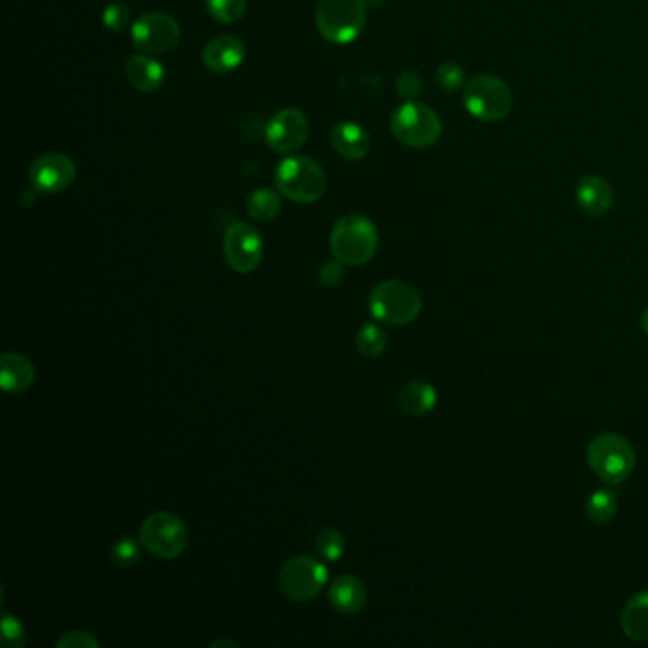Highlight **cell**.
Segmentation results:
<instances>
[{
	"instance_id": "cell-1",
	"label": "cell",
	"mask_w": 648,
	"mask_h": 648,
	"mask_svg": "<svg viewBox=\"0 0 648 648\" xmlns=\"http://www.w3.org/2000/svg\"><path fill=\"white\" fill-rule=\"evenodd\" d=\"M329 248L346 267H362L377 253L379 232L365 215L348 213L333 225Z\"/></svg>"
},
{
	"instance_id": "cell-2",
	"label": "cell",
	"mask_w": 648,
	"mask_h": 648,
	"mask_svg": "<svg viewBox=\"0 0 648 648\" xmlns=\"http://www.w3.org/2000/svg\"><path fill=\"white\" fill-rule=\"evenodd\" d=\"M276 189L297 204H314L325 194L327 177L322 166L308 156H289L274 173Z\"/></svg>"
},
{
	"instance_id": "cell-3",
	"label": "cell",
	"mask_w": 648,
	"mask_h": 648,
	"mask_svg": "<svg viewBox=\"0 0 648 648\" xmlns=\"http://www.w3.org/2000/svg\"><path fill=\"white\" fill-rule=\"evenodd\" d=\"M591 472L609 485H620L635 470V449L631 441L612 432H603L591 439L586 451Z\"/></svg>"
},
{
	"instance_id": "cell-4",
	"label": "cell",
	"mask_w": 648,
	"mask_h": 648,
	"mask_svg": "<svg viewBox=\"0 0 648 648\" xmlns=\"http://www.w3.org/2000/svg\"><path fill=\"white\" fill-rule=\"evenodd\" d=\"M422 297L417 287L403 280H384L371 291L369 312L388 325H407L419 318Z\"/></svg>"
},
{
	"instance_id": "cell-5",
	"label": "cell",
	"mask_w": 648,
	"mask_h": 648,
	"mask_svg": "<svg viewBox=\"0 0 648 648\" xmlns=\"http://www.w3.org/2000/svg\"><path fill=\"white\" fill-rule=\"evenodd\" d=\"M367 23L365 0H320L316 27L331 44H350L362 35Z\"/></svg>"
},
{
	"instance_id": "cell-6",
	"label": "cell",
	"mask_w": 648,
	"mask_h": 648,
	"mask_svg": "<svg viewBox=\"0 0 648 648\" xmlns=\"http://www.w3.org/2000/svg\"><path fill=\"white\" fill-rule=\"evenodd\" d=\"M390 130L401 145L411 149H426L438 143L443 124L434 109L413 99L394 111L390 118Z\"/></svg>"
},
{
	"instance_id": "cell-7",
	"label": "cell",
	"mask_w": 648,
	"mask_h": 648,
	"mask_svg": "<svg viewBox=\"0 0 648 648\" xmlns=\"http://www.w3.org/2000/svg\"><path fill=\"white\" fill-rule=\"evenodd\" d=\"M464 107L481 122H498L514 107L512 88L495 75H479L466 82L462 94Z\"/></svg>"
},
{
	"instance_id": "cell-8",
	"label": "cell",
	"mask_w": 648,
	"mask_h": 648,
	"mask_svg": "<svg viewBox=\"0 0 648 648\" xmlns=\"http://www.w3.org/2000/svg\"><path fill=\"white\" fill-rule=\"evenodd\" d=\"M139 540L158 559H177L189 546V531L179 515L154 512L141 523Z\"/></svg>"
},
{
	"instance_id": "cell-9",
	"label": "cell",
	"mask_w": 648,
	"mask_h": 648,
	"mask_svg": "<svg viewBox=\"0 0 648 648\" xmlns=\"http://www.w3.org/2000/svg\"><path fill=\"white\" fill-rule=\"evenodd\" d=\"M327 584V569L324 563L310 555H295L284 563L278 586L293 603H306L316 599Z\"/></svg>"
},
{
	"instance_id": "cell-10",
	"label": "cell",
	"mask_w": 648,
	"mask_h": 648,
	"mask_svg": "<svg viewBox=\"0 0 648 648\" xmlns=\"http://www.w3.org/2000/svg\"><path fill=\"white\" fill-rule=\"evenodd\" d=\"M181 39V27L170 14L147 12L132 25V42L145 54L172 52Z\"/></svg>"
},
{
	"instance_id": "cell-11",
	"label": "cell",
	"mask_w": 648,
	"mask_h": 648,
	"mask_svg": "<svg viewBox=\"0 0 648 648\" xmlns=\"http://www.w3.org/2000/svg\"><path fill=\"white\" fill-rule=\"evenodd\" d=\"M225 261L234 272L249 274L263 261V238L259 230L248 223H234L223 240Z\"/></svg>"
},
{
	"instance_id": "cell-12",
	"label": "cell",
	"mask_w": 648,
	"mask_h": 648,
	"mask_svg": "<svg viewBox=\"0 0 648 648\" xmlns=\"http://www.w3.org/2000/svg\"><path fill=\"white\" fill-rule=\"evenodd\" d=\"M77 179V164L61 153L39 156L29 168V181L40 194H58L67 191Z\"/></svg>"
},
{
	"instance_id": "cell-13",
	"label": "cell",
	"mask_w": 648,
	"mask_h": 648,
	"mask_svg": "<svg viewBox=\"0 0 648 648\" xmlns=\"http://www.w3.org/2000/svg\"><path fill=\"white\" fill-rule=\"evenodd\" d=\"M310 124L299 109H282L270 118L265 139L274 153L291 154L299 151L308 139Z\"/></svg>"
},
{
	"instance_id": "cell-14",
	"label": "cell",
	"mask_w": 648,
	"mask_h": 648,
	"mask_svg": "<svg viewBox=\"0 0 648 648\" xmlns=\"http://www.w3.org/2000/svg\"><path fill=\"white\" fill-rule=\"evenodd\" d=\"M246 59V44L238 37L221 35L210 40L202 50V61L211 73L225 75L238 69Z\"/></svg>"
},
{
	"instance_id": "cell-15",
	"label": "cell",
	"mask_w": 648,
	"mask_h": 648,
	"mask_svg": "<svg viewBox=\"0 0 648 648\" xmlns=\"http://www.w3.org/2000/svg\"><path fill=\"white\" fill-rule=\"evenodd\" d=\"M576 202L584 213L591 217H601L612 208L614 191L607 179L599 175H588L580 179L576 187Z\"/></svg>"
},
{
	"instance_id": "cell-16",
	"label": "cell",
	"mask_w": 648,
	"mask_h": 648,
	"mask_svg": "<svg viewBox=\"0 0 648 648\" xmlns=\"http://www.w3.org/2000/svg\"><path fill=\"white\" fill-rule=\"evenodd\" d=\"M329 603L341 614H358L367 605V588L360 578L341 574L329 586Z\"/></svg>"
},
{
	"instance_id": "cell-17",
	"label": "cell",
	"mask_w": 648,
	"mask_h": 648,
	"mask_svg": "<svg viewBox=\"0 0 648 648\" xmlns=\"http://www.w3.org/2000/svg\"><path fill=\"white\" fill-rule=\"evenodd\" d=\"M35 382V365L18 352H6L0 358V384L8 394H23Z\"/></svg>"
},
{
	"instance_id": "cell-18",
	"label": "cell",
	"mask_w": 648,
	"mask_h": 648,
	"mask_svg": "<svg viewBox=\"0 0 648 648\" xmlns=\"http://www.w3.org/2000/svg\"><path fill=\"white\" fill-rule=\"evenodd\" d=\"M124 71H126L128 82L134 86L137 92H143V94L156 92L164 84V78H166V69L151 54L132 56L128 59Z\"/></svg>"
},
{
	"instance_id": "cell-19",
	"label": "cell",
	"mask_w": 648,
	"mask_h": 648,
	"mask_svg": "<svg viewBox=\"0 0 648 648\" xmlns=\"http://www.w3.org/2000/svg\"><path fill=\"white\" fill-rule=\"evenodd\" d=\"M333 149L348 160H362L371 149V139L367 130L358 122H341L331 132Z\"/></svg>"
},
{
	"instance_id": "cell-20",
	"label": "cell",
	"mask_w": 648,
	"mask_h": 648,
	"mask_svg": "<svg viewBox=\"0 0 648 648\" xmlns=\"http://www.w3.org/2000/svg\"><path fill=\"white\" fill-rule=\"evenodd\" d=\"M398 405L407 417H424L436 409L438 390L430 382H407L398 394Z\"/></svg>"
},
{
	"instance_id": "cell-21",
	"label": "cell",
	"mask_w": 648,
	"mask_h": 648,
	"mask_svg": "<svg viewBox=\"0 0 648 648\" xmlns=\"http://www.w3.org/2000/svg\"><path fill=\"white\" fill-rule=\"evenodd\" d=\"M622 633L635 643H648V590L631 595L620 612Z\"/></svg>"
},
{
	"instance_id": "cell-22",
	"label": "cell",
	"mask_w": 648,
	"mask_h": 648,
	"mask_svg": "<svg viewBox=\"0 0 648 648\" xmlns=\"http://www.w3.org/2000/svg\"><path fill=\"white\" fill-rule=\"evenodd\" d=\"M246 210L253 221H259V223L274 221L282 211L280 194L272 189H257L249 194Z\"/></svg>"
},
{
	"instance_id": "cell-23",
	"label": "cell",
	"mask_w": 648,
	"mask_h": 648,
	"mask_svg": "<svg viewBox=\"0 0 648 648\" xmlns=\"http://www.w3.org/2000/svg\"><path fill=\"white\" fill-rule=\"evenodd\" d=\"M586 515L595 525H607L618 512V498L609 489H597L586 500Z\"/></svg>"
},
{
	"instance_id": "cell-24",
	"label": "cell",
	"mask_w": 648,
	"mask_h": 648,
	"mask_svg": "<svg viewBox=\"0 0 648 648\" xmlns=\"http://www.w3.org/2000/svg\"><path fill=\"white\" fill-rule=\"evenodd\" d=\"M386 344H388L386 333L379 325L365 324L360 327L358 337H356V346H358V352L365 358H371V360L379 358L384 354Z\"/></svg>"
},
{
	"instance_id": "cell-25",
	"label": "cell",
	"mask_w": 648,
	"mask_h": 648,
	"mask_svg": "<svg viewBox=\"0 0 648 648\" xmlns=\"http://www.w3.org/2000/svg\"><path fill=\"white\" fill-rule=\"evenodd\" d=\"M211 18L225 25L242 20L248 8V0H206Z\"/></svg>"
},
{
	"instance_id": "cell-26",
	"label": "cell",
	"mask_w": 648,
	"mask_h": 648,
	"mask_svg": "<svg viewBox=\"0 0 648 648\" xmlns=\"http://www.w3.org/2000/svg\"><path fill=\"white\" fill-rule=\"evenodd\" d=\"M141 540L137 542L130 536L118 538L111 548V561L120 569H130L141 559Z\"/></svg>"
},
{
	"instance_id": "cell-27",
	"label": "cell",
	"mask_w": 648,
	"mask_h": 648,
	"mask_svg": "<svg viewBox=\"0 0 648 648\" xmlns=\"http://www.w3.org/2000/svg\"><path fill=\"white\" fill-rule=\"evenodd\" d=\"M316 550L324 557L325 561H339L346 552V540L343 533L327 527L316 538Z\"/></svg>"
},
{
	"instance_id": "cell-28",
	"label": "cell",
	"mask_w": 648,
	"mask_h": 648,
	"mask_svg": "<svg viewBox=\"0 0 648 648\" xmlns=\"http://www.w3.org/2000/svg\"><path fill=\"white\" fill-rule=\"evenodd\" d=\"M464 78H466L464 69L458 63H455V61L441 63L438 71H436V82H438L439 88L443 92H447V94H453V92H457L460 88H464L466 86Z\"/></svg>"
},
{
	"instance_id": "cell-29",
	"label": "cell",
	"mask_w": 648,
	"mask_h": 648,
	"mask_svg": "<svg viewBox=\"0 0 648 648\" xmlns=\"http://www.w3.org/2000/svg\"><path fill=\"white\" fill-rule=\"evenodd\" d=\"M2 645L6 648H21L27 645V633L18 616L10 612H2Z\"/></svg>"
},
{
	"instance_id": "cell-30",
	"label": "cell",
	"mask_w": 648,
	"mask_h": 648,
	"mask_svg": "<svg viewBox=\"0 0 648 648\" xmlns=\"http://www.w3.org/2000/svg\"><path fill=\"white\" fill-rule=\"evenodd\" d=\"M130 10L126 4H120V2H113L105 8L103 12V25L111 31V33H122L128 29L130 25Z\"/></svg>"
},
{
	"instance_id": "cell-31",
	"label": "cell",
	"mask_w": 648,
	"mask_h": 648,
	"mask_svg": "<svg viewBox=\"0 0 648 648\" xmlns=\"http://www.w3.org/2000/svg\"><path fill=\"white\" fill-rule=\"evenodd\" d=\"M58 648H99L101 643L97 641L96 635H92L90 631H67L63 637H59L56 641Z\"/></svg>"
},
{
	"instance_id": "cell-32",
	"label": "cell",
	"mask_w": 648,
	"mask_h": 648,
	"mask_svg": "<svg viewBox=\"0 0 648 648\" xmlns=\"http://www.w3.org/2000/svg\"><path fill=\"white\" fill-rule=\"evenodd\" d=\"M396 88L400 92L401 97H405L407 101H413L415 97L419 96L422 90V80H420L419 73L415 71H403L398 80H396Z\"/></svg>"
},
{
	"instance_id": "cell-33",
	"label": "cell",
	"mask_w": 648,
	"mask_h": 648,
	"mask_svg": "<svg viewBox=\"0 0 648 648\" xmlns=\"http://www.w3.org/2000/svg\"><path fill=\"white\" fill-rule=\"evenodd\" d=\"M344 267L341 261H327L318 272V280L324 287H339L344 280Z\"/></svg>"
},
{
	"instance_id": "cell-34",
	"label": "cell",
	"mask_w": 648,
	"mask_h": 648,
	"mask_svg": "<svg viewBox=\"0 0 648 648\" xmlns=\"http://www.w3.org/2000/svg\"><path fill=\"white\" fill-rule=\"evenodd\" d=\"M211 647L217 648V647H238V643H234V641H230V639H217V641H213L211 643Z\"/></svg>"
},
{
	"instance_id": "cell-35",
	"label": "cell",
	"mask_w": 648,
	"mask_h": 648,
	"mask_svg": "<svg viewBox=\"0 0 648 648\" xmlns=\"http://www.w3.org/2000/svg\"><path fill=\"white\" fill-rule=\"evenodd\" d=\"M641 329H643L645 335H648V308L643 312V316H641Z\"/></svg>"
},
{
	"instance_id": "cell-36",
	"label": "cell",
	"mask_w": 648,
	"mask_h": 648,
	"mask_svg": "<svg viewBox=\"0 0 648 648\" xmlns=\"http://www.w3.org/2000/svg\"><path fill=\"white\" fill-rule=\"evenodd\" d=\"M367 2V6L369 4H373V6H379V4H382V0H365Z\"/></svg>"
}]
</instances>
